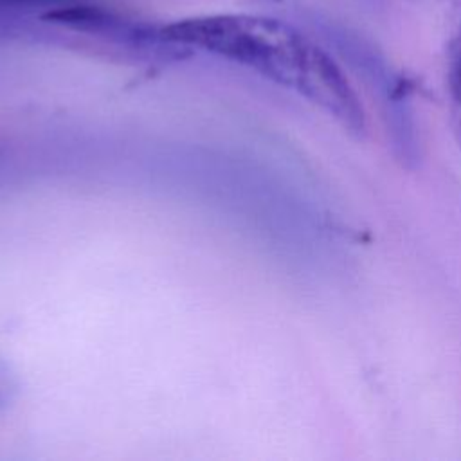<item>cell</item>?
Listing matches in <instances>:
<instances>
[{"label":"cell","instance_id":"6da1fadb","mask_svg":"<svg viewBox=\"0 0 461 461\" xmlns=\"http://www.w3.org/2000/svg\"><path fill=\"white\" fill-rule=\"evenodd\" d=\"M160 38L256 70L321 106L346 130L366 131L364 106L340 67L290 23L245 13L202 14L160 25Z\"/></svg>","mask_w":461,"mask_h":461},{"label":"cell","instance_id":"7a4b0ae2","mask_svg":"<svg viewBox=\"0 0 461 461\" xmlns=\"http://www.w3.org/2000/svg\"><path fill=\"white\" fill-rule=\"evenodd\" d=\"M40 18L45 23H52L56 27H63L79 34L95 36L130 49L153 52L178 50V47L169 45L160 38V25L126 18L117 11L103 5H63L47 9L45 13H41Z\"/></svg>","mask_w":461,"mask_h":461},{"label":"cell","instance_id":"3957f363","mask_svg":"<svg viewBox=\"0 0 461 461\" xmlns=\"http://www.w3.org/2000/svg\"><path fill=\"white\" fill-rule=\"evenodd\" d=\"M447 83L461 128V11L447 47Z\"/></svg>","mask_w":461,"mask_h":461},{"label":"cell","instance_id":"277c9868","mask_svg":"<svg viewBox=\"0 0 461 461\" xmlns=\"http://www.w3.org/2000/svg\"><path fill=\"white\" fill-rule=\"evenodd\" d=\"M16 394V378L11 369L0 362V411H4Z\"/></svg>","mask_w":461,"mask_h":461},{"label":"cell","instance_id":"5b68a950","mask_svg":"<svg viewBox=\"0 0 461 461\" xmlns=\"http://www.w3.org/2000/svg\"><path fill=\"white\" fill-rule=\"evenodd\" d=\"M49 2H59V0H0V9L22 7V5H32V4H49Z\"/></svg>","mask_w":461,"mask_h":461},{"label":"cell","instance_id":"8992f818","mask_svg":"<svg viewBox=\"0 0 461 461\" xmlns=\"http://www.w3.org/2000/svg\"><path fill=\"white\" fill-rule=\"evenodd\" d=\"M261 2H281V0H261Z\"/></svg>","mask_w":461,"mask_h":461}]
</instances>
